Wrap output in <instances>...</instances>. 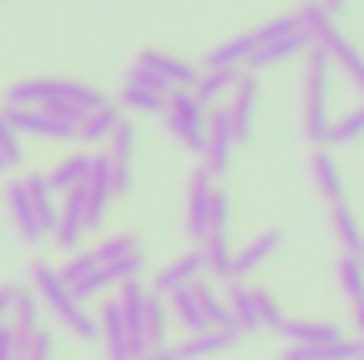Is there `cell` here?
Masks as SVG:
<instances>
[{
    "label": "cell",
    "instance_id": "cell-2",
    "mask_svg": "<svg viewBox=\"0 0 364 360\" xmlns=\"http://www.w3.org/2000/svg\"><path fill=\"white\" fill-rule=\"evenodd\" d=\"M339 284H343V292H348V301H352V309H356V322H360V331H364V259L343 255V263H339Z\"/></svg>",
    "mask_w": 364,
    "mask_h": 360
},
{
    "label": "cell",
    "instance_id": "cell-1",
    "mask_svg": "<svg viewBox=\"0 0 364 360\" xmlns=\"http://www.w3.org/2000/svg\"><path fill=\"white\" fill-rule=\"evenodd\" d=\"M326 68H331V51L326 47H314L309 55V93H305V127H309V140L314 144H326Z\"/></svg>",
    "mask_w": 364,
    "mask_h": 360
},
{
    "label": "cell",
    "instance_id": "cell-5",
    "mask_svg": "<svg viewBox=\"0 0 364 360\" xmlns=\"http://www.w3.org/2000/svg\"><path fill=\"white\" fill-rule=\"evenodd\" d=\"M335 229H339V238H343V246H348V255H364V242H360V229H356V221H352V212L343 208V203H335Z\"/></svg>",
    "mask_w": 364,
    "mask_h": 360
},
{
    "label": "cell",
    "instance_id": "cell-7",
    "mask_svg": "<svg viewBox=\"0 0 364 360\" xmlns=\"http://www.w3.org/2000/svg\"><path fill=\"white\" fill-rule=\"evenodd\" d=\"M360 259H364V255H360Z\"/></svg>",
    "mask_w": 364,
    "mask_h": 360
},
{
    "label": "cell",
    "instance_id": "cell-4",
    "mask_svg": "<svg viewBox=\"0 0 364 360\" xmlns=\"http://www.w3.org/2000/svg\"><path fill=\"white\" fill-rule=\"evenodd\" d=\"M364 136V102L356 110H348L339 123H331V132H326V144H348V140H356Z\"/></svg>",
    "mask_w": 364,
    "mask_h": 360
},
{
    "label": "cell",
    "instance_id": "cell-3",
    "mask_svg": "<svg viewBox=\"0 0 364 360\" xmlns=\"http://www.w3.org/2000/svg\"><path fill=\"white\" fill-rule=\"evenodd\" d=\"M314 179H318V191H322L331 203H343V179H339V166H335L326 153L314 157Z\"/></svg>",
    "mask_w": 364,
    "mask_h": 360
},
{
    "label": "cell",
    "instance_id": "cell-6",
    "mask_svg": "<svg viewBox=\"0 0 364 360\" xmlns=\"http://www.w3.org/2000/svg\"><path fill=\"white\" fill-rule=\"evenodd\" d=\"M326 9H343V0H326Z\"/></svg>",
    "mask_w": 364,
    "mask_h": 360
}]
</instances>
